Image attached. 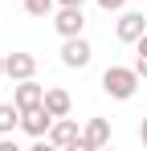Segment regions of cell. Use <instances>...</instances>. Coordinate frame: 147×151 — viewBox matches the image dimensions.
<instances>
[{"label": "cell", "mask_w": 147, "mask_h": 151, "mask_svg": "<svg viewBox=\"0 0 147 151\" xmlns=\"http://www.w3.org/2000/svg\"><path fill=\"white\" fill-rule=\"evenodd\" d=\"M102 90L110 94V98H135V90H139V70L135 65H106L102 70Z\"/></svg>", "instance_id": "obj_1"}, {"label": "cell", "mask_w": 147, "mask_h": 151, "mask_svg": "<svg viewBox=\"0 0 147 151\" xmlns=\"http://www.w3.org/2000/svg\"><path fill=\"white\" fill-rule=\"evenodd\" d=\"M90 57H94V49L86 37H61V65L66 70H86Z\"/></svg>", "instance_id": "obj_2"}, {"label": "cell", "mask_w": 147, "mask_h": 151, "mask_svg": "<svg viewBox=\"0 0 147 151\" xmlns=\"http://www.w3.org/2000/svg\"><path fill=\"white\" fill-rule=\"evenodd\" d=\"M78 139H82V131H78V123H74L70 114L53 119V127H49V147H57V151H78Z\"/></svg>", "instance_id": "obj_3"}, {"label": "cell", "mask_w": 147, "mask_h": 151, "mask_svg": "<svg viewBox=\"0 0 147 151\" xmlns=\"http://www.w3.org/2000/svg\"><path fill=\"white\" fill-rule=\"evenodd\" d=\"M49 127H53V114L45 110V102L33 110H21V131L29 139H49Z\"/></svg>", "instance_id": "obj_4"}, {"label": "cell", "mask_w": 147, "mask_h": 151, "mask_svg": "<svg viewBox=\"0 0 147 151\" xmlns=\"http://www.w3.org/2000/svg\"><path fill=\"white\" fill-rule=\"evenodd\" d=\"M53 29H57L61 37H82V33H86V17H82V8L57 4V12H53Z\"/></svg>", "instance_id": "obj_5"}, {"label": "cell", "mask_w": 147, "mask_h": 151, "mask_svg": "<svg viewBox=\"0 0 147 151\" xmlns=\"http://www.w3.org/2000/svg\"><path fill=\"white\" fill-rule=\"evenodd\" d=\"M110 143V119H90L82 127V139H78V151H98Z\"/></svg>", "instance_id": "obj_6"}, {"label": "cell", "mask_w": 147, "mask_h": 151, "mask_svg": "<svg viewBox=\"0 0 147 151\" xmlns=\"http://www.w3.org/2000/svg\"><path fill=\"white\" fill-rule=\"evenodd\" d=\"M37 74V57L33 53H4V78L12 82H24V78Z\"/></svg>", "instance_id": "obj_7"}, {"label": "cell", "mask_w": 147, "mask_h": 151, "mask_svg": "<svg viewBox=\"0 0 147 151\" xmlns=\"http://www.w3.org/2000/svg\"><path fill=\"white\" fill-rule=\"evenodd\" d=\"M12 102H17L21 110H33V106L45 102V86L33 82V78H24V82H17V90H12Z\"/></svg>", "instance_id": "obj_8"}, {"label": "cell", "mask_w": 147, "mask_h": 151, "mask_svg": "<svg viewBox=\"0 0 147 151\" xmlns=\"http://www.w3.org/2000/svg\"><path fill=\"white\" fill-rule=\"evenodd\" d=\"M115 33H119V41L135 45V41H139V37L147 33V21H143V12H119V25H115Z\"/></svg>", "instance_id": "obj_9"}, {"label": "cell", "mask_w": 147, "mask_h": 151, "mask_svg": "<svg viewBox=\"0 0 147 151\" xmlns=\"http://www.w3.org/2000/svg\"><path fill=\"white\" fill-rule=\"evenodd\" d=\"M45 110L53 114V119L70 114V110H74V98H70V90H61V86H45Z\"/></svg>", "instance_id": "obj_10"}, {"label": "cell", "mask_w": 147, "mask_h": 151, "mask_svg": "<svg viewBox=\"0 0 147 151\" xmlns=\"http://www.w3.org/2000/svg\"><path fill=\"white\" fill-rule=\"evenodd\" d=\"M21 127V106L17 102H0V135H12Z\"/></svg>", "instance_id": "obj_11"}, {"label": "cell", "mask_w": 147, "mask_h": 151, "mask_svg": "<svg viewBox=\"0 0 147 151\" xmlns=\"http://www.w3.org/2000/svg\"><path fill=\"white\" fill-rule=\"evenodd\" d=\"M21 4H24L29 17H49V12L57 8V0H21Z\"/></svg>", "instance_id": "obj_12"}, {"label": "cell", "mask_w": 147, "mask_h": 151, "mask_svg": "<svg viewBox=\"0 0 147 151\" xmlns=\"http://www.w3.org/2000/svg\"><path fill=\"white\" fill-rule=\"evenodd\" d=\"M98 8H106V12H122V4H127V0H94Z\"/></svg>", "instance_id": "obj_13"}, {"label": "cell", "mask_w": 147, "mask_h": 151, "mask_svg": "<svg viewBox=\"0 0 147 151\" xmlns=\"http://www.w3.org/2000/svg\"><path fill=\"white\" fill-rule=\"evenodd\" d=\"M135 53H139V57H147V33L139 37V41H135Z\"/></svg>", "instance_id": "obj_14"}, {"label": "cell", "mask_w": 147, "mask_h": 151, "mask_svg": "<svg viewBox=\"0 0 147 151\" xmlns=\"http://www.w3.org/2000/svg\"><path fill=\"white\" fill-rule=\"evenodd\" d=\"M135 70H139V78H147V57H135Z\"/></svg>", "instance_id": "obj_15"}, {"label": "cell", "mask_w": 147, "mask_h": 151, "mask_svg": "<svg viewBox=\"0 0 147 151\" xmlns=\"http://www.w3.org/2000/svg\"><path fill=\"white\" fill-rule=\"evenodd\" d=\"M139 139H143V147H147V114H143V123H139Z\"/></svg>", "instance_id": "obj_16"}, {"label": "cell", "mask_w": 147, "mask_h": 151, "mask_svg": "<svg viewBox=\"0 0 147 151\" xmlns=\"http://www.w3.org/2000/svg\"><path fill=\"white\" fill-rule=\"evenodd\" d=\"M57 4H70V8H82L86 0H57Z\"/></svg>", "instance_id": "obj_17"}, {"label": "cell", "mask_w": 147, "mask_h": 151, "mask_svg": "<svg viewBox=\"0 0 147 151\" xmlns=\"http://www.w3.org/2000/svg\"><path fill=\"white\" fill-rule=\"evenodd\" d=\"M0 78H4V53H0Z\"/></svg>", "instance_id": "obj_18"}]
</instances>
